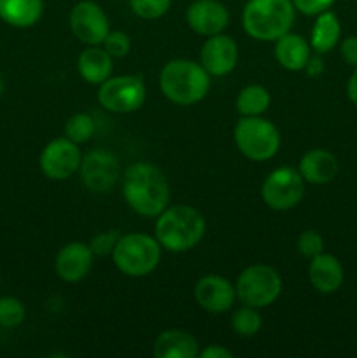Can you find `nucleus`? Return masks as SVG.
<instances>
[{"label":"nucleus","instance_id":"f257e3e1","mask_svg":"<svg viewBox=\"0 0 357 358\" xmlns=\"http://www.w3.org/2000/svg\"><path fill=\"white\" fill-rule=\"evenodd\" d=\"M122 196L135 213L158 217L170 203V185L160 168L142 161L125 171Z\"/></svg>","mask_w":357,"mask_h":358},{"label":"nucleus","instance_id":"f03ea898","mask_svg":"<svg viewBox=\"0 0 357 358\" xmlns=\"http://www.w3.org/2000/svg\"><path fill=\"white\" fill-rule=\"evenodd\" d=\"M205 231L206 224L202 213L188 205L167 206L158 215L154 227L156 240L161 247L174 254L195 248L202 241Z\"/></svg>","mask_w":357,"mask_h":358},{"label":"nucleus","instance_id":"7ed1b4c3","mask_svg":"<svg viewBox=\"0 0 357 358\" xmlns=\"http://www.w3.org/2000/svg\"><path fill=\"white\" fill-rule=\"evenodd\" d=\"M160 90L174 103L189 107L206 96L210 76L202 63L191 59H172L160 72Z\"/></svg>","mask_w":357,"mask_h":358},{"label":"nucleus","instance_id":"20e7f679","mask_svg":"<svg viewBox=\"0 0 357 358\" xmlns=\"http://www.w3.org/2000/svg\"><path fill=\"white\" fill-rule=\"evenodd\" d=\"M294 17L293 0H248L241 13V24L248 37L275 42L290 30Z\"/></svg>","mask_w":357,"mask_h":358},{"label":"nucleus","instance_id":"39448f33","mask_svg":"<svg viewBox=\"0 0 357 358\" xmlns=\"http://www.w3.org/2000/svg\"><path fill=\"white\" fill-rule=\"evenodd\" d=\"M161 252L163 247L156 236L153 238L146 233H128L119 238L112 252V261L122 275L140 278L150 275L158 268Z\"/></svg>","mask_w":357,"mask_h":358},{"label":"nucleus","instance_id":"423d86ee","mask_svg":"<svg viewBox=\"0 0 357 358\" xmlns=\"http://www.w3.org/2000/svg\"><path fill=\"white\" fill-rule=\"evenodd\" d=\"M238 150L251 161H268L279 152L280 133L261 115H241L233 131Z\"/></svg>","mask_w":357,"mask_h":358},{"label":"nucleus","instance_id":"0eeeda50","mask_svg":"<svg viewBox=\"0 0 357 358\" xmlns=\"http://www.w3.org/2000/svg\"><path fill=\"white\" fill-rule=\"evenodd\" d=\"M234 290L241 303L261 310L279 299L282 292V278L272 266L254 264L238 275Z\"/></svg>","mask_w":357,"mask_h":358},{"label":"nucleus","instance_id":"6e6552de","mask_svg":"<svg viewBox=\"0 0 357 358\" xmlns=\"http://www.w3.org/2000/svg\"><path fill=\"white\" fill-rule=\"evenodd\" d=\"M146 84L139 76L108 77L98 87V101L114 114H130L139 110L146 101Z\"/></svg>","mask_w":357,"mask_h":358},{"label":"nucleus","instance_id":"1a4fd4ad","mask_svg":"<svg viewBox=\"0 0 357 358\" xmlns=\"http://www.w3.org/2000/svg\"><path fill=\"white\" fill-rule=\"evenodd\" d=\"M304 196V178L294 168L282 166L270 171L261 185V198L276 212H286L301 203Z\"/></svg>","mask_w":357,"mask_h":358},{"label":"nucleus","instance_id":"9d476101","mask_svg":"<svg viewBox=\"0 0 357 358\" xmlns=\"http://www.w3.org/2000/svg\"><path fill=\"white\" fill-rule=\"evenodd\" d=\"M69 23L77 41L86 45H100L111 31L107 14L100 3L93 0L77 2L70 10Z\"/></svg>","mask_w":357,"mask_h":358},{"label":"nucleus","instance_id":"9b49d317","mask_svg":"<svg viewBox=\"0 0 357 358\" xmlns=\"http://www.w3.org/2000/svg\"><path fill=\"white\" fill-rule=\"evenodd\" d=\"M79 173L84 185L91 192L104 194L118 184L121 166H119L118 157L112 152L104 149H94L83 157Z\"/></svg>","mask_w":357,"mask_h":358},{"label":"nucleus","instance_id":"f8f14e48","mask_svg":"<svg viewBox=\"0 0 357 358\" xmlns=\"http://www.w3.org/2000/svg\"><path fill=\"white\" fill-rule=\"evenodd\" d=\"M80 150L77 143L69 140L66 136L63 138H55L42 149L38 164H41L42 173L51 180H66L74 173L79 171Z\"/></svg>","mask_w":357,"mask_h":358},{"label":"nucleus","instance_id":"ddd939ff","mask_svg":"<svg viewBox=\"0 0 357 358\" xmlns=\"http://www.w3.org/2000/svg\"><path fill=\"white\" fill-rule=\"evenodd\" d=\"M238 62V45L231 37L223 34L212 35L202 45L200 63L209 76L223 77L234 70Z\"/></svg>","mask_w":357,"mask_h":358},{"label":"nucleus","instance_id":"4468645a","mask_svg":"<svg viewBox=\"0 0 357 358\" xmlns=\"http://www.w3.org/2000/svg\"><path fill=\"white\" fill-rule=\"evenodd\" d=\"M186 21L192 31L203 37L223 34L230 23V13L219 0H195L186 10Z\"/></svg>","mask_w":357,"mask_h":358},{"label":"nucleus","instance_id":"2eb2a0df","mask_svg":"<svg viewBox=\"0 0 357 358\" xmlns=\"http://www.w3.org/2000/svg\"><path fill=\"white\" fill-rule=\"evenodd\" d=\"M237 297L233 283L219 275H206L195 287V299L209 313H224L231 310Z\"/></svg>","mask_w":357,"mask_h":358},{"label":"nucleus","instance_id":"dca6fc26","mask_svg":"<svg viewBox=\"0 0 357 358\" xmlns=\"http://www.w3.org/2000/svg\"><path fill=\"white\" fill-rule=\"evenodd\" d=\"M93 257L94 254L91 252L90 245L80 243V241L66 243L56 255V275L66 283L80 282L90 275L91 268H93Z\"/></svg>","mask_w":357,"mask_h":358},{"label":"nucleus","instance_id":"f3484780","mask_svg":"<svg viewBox=\"0 0 357 358\" xmlns=\"http://www.w3.org/2000/svg\"><path fill=\"white\" fill-rule=\"evenodd\" d=\"M308 278L317 292L332 294L342 287L345 273H343L342 262L335 255L322 252V254L312 257Z\"/></svg>","mask_w":357,"mask_h":358},{"label":"nucleus","instance_id":"a211bd4d","mask_svg":"<svg viewBox=\"0 0 357 358\" xmlns=\"http://www.w3.org/2000/svg\"><path fill=\"white\" fill-rule=\"evenodd\" d=\"M338 168V159L335 154L326 149H312L300 159L298 171L304 178V182L322 185L335 180Z\"/></svg>","mask_w":357,"mask_h":358},{"label":"nucleus","instance_id":"6ab92c4d","mask_svg":"<svg viewBox=\"0 0 357 358\" xmlns=\"http://www.w3.org/2000/svg\"><path fill=\"white\" fill-rule=\"evenodd\" d=\"M153 353L158 358H195L198 357L200 350L195 336L186 331L172 329L158 336Z\"/></svg>","mask_w":357,"mask_h":358},{"label":"nucleus","instance_id":"aec40b11","mask_svg":"<svg viewBox=\"0 0 357 358\" xmlns=\"http://www.w3.org/2000/svg\"><path fill=\"white\" fill-rule=\"evenodd\" d=\"M275 58L282 69L289 72L304 70L310 59V45L301 35L287 31L275 41Z\"/></svg>","mask_w":357,"mask_h":358},{"label":"nucleus","instance_id":"412c9836","mask_svg":"<svg viewBox=\"0 0 357 358\" xmlns=\"http://www.w3.org/2000/svg\"><path fill=\"white\" fill-rule=\"evenodd\" d=\"M77 70L86 83L100 86L112 76V56L104 48L90 45L77 58Z\"/></svg>","mask_w":357,"mask_h":358},{"label":"nucleus","instance_id":"4be33fe9","mask_svg":"<svg viewBox=\"0 0 357 358\" xmlns=\"http://www.w3.org/2000/svg\"><path fill=\"white\" fill-rule=\"evenodd\" d=\"M44 0H0V20L14 28H30L42 17Z\"/></svg>","mask_w":357,"mask_h":358},{"label":"nucleus","instance_id":"5701e85b","mask_svg":"<svg viewBox=\"0 0 357 358\" xmlns=\"http://www.w3.org/2000/svg\"><path fill=\"white\" fill-rule=\"evenodd\" d=\"M340 35H342V24L338 16L331 10L317 14L314 28H312V48L317 52H328L338 44Z\"/></svg>","mask_w":357,"mask_h":358},{"label":"nucleus","instance_id":"b1692460","mask_svg":"<svg viewBox=\"0 0 357 358\" xmlns=\"http://www.w3.org/2000/svg\"><path fill=\"white\" fill-rule=\"evenodd\" d=\"M270 103H272L270 91L259 84H251L240 90L234 107L240 115H261L268 110Z\"/></svg>","mask_w":357,"mask_h":358},{"label":"nucleus","instance_id":"393cba45","mask_svg":"<svg viewBox=\"0 0 357 358\" xmlns=\"http://www.w3.org/2000/svg\"><path fill=\"white\" fill-rule=\"evenodd\" d=\"M261 325L262 318L259 315L258 308L244 304L231 315V327L238 336H244V338H252V336L258 334L261 331Z\"/></svg>","mask_w":357,"mask_h":358},{"label":"nucleus","instance_id":"a878e982","mask_svg":"<svg viewBox=\"0 0 357 358\" xmlns=\"http://www.w3.org/2000/svg\"><path fill=\"white\" fill-rule=\"evenodd\" d=\"M94 133V119L86 112H77L65 122V136L74 143H86Z\"/></svg>","mask_w":357,"mask_h":358},{"label":"nucleus","instance_id":"bb28decb","mask_svg":"<svg viewBox=\"0 0 357 358\" xmlns=\"http://www.w3.org/2000/svg\"><path fill=\"white\" fill-rule=\"evenodd\" d=\"M27 317L23 303L16 297H0V327L14 329L21 325Z\"/></svg>","mask_w":357,"mask_h":358},{"label":"nucleus","instance_id":"cd10ccee","mask_svg":"<svg viewBox=\"0 0 357 358\" xmlns=\"http://www.w3.org/2000/svg\"><path fill=\"white\" fill-rule=\"evenodd\" d=\"M172 6V0H130V9L142 20H158L164 16Z\"/></svg>","mask_w":357,"mask_h":358},{"label":"nucleus","instance_id":"c85d7f7f","mask_svg":"<svg viewBox=\"0 0 357 358\" xmlns=\"http://www.w3.org/2000/svg\"><path fill=\"white\" fill-rule=\"evenodd\" d=\"M121 236L122 234L119 229H108L94 234L90 241L91 252H93L97 257H107V255H112V252H114L115 245H118Z\"/></svg>","mask_w":357,"mask_h":358},{"label":"nucleus","instance_id":"c756f323","mask_svg":"<svg viewBox=\"0 0 357 358\" xmlns=\"http://www.w3.org/2000/svg\"><path fill=\"white\" fill-rule=\"evenodd\" d=\"M296 247H298V252H300V255L312 259L315 257V255L324 252V238L314 229L303 231V233L300 234V238H298Z\"/></svg>","mask_w":357,"mask_h":358},{"label":"nucleus","instance_id":"7c9ffc66","mask_svg":"<svg viewBox=\"0 0 357 358\" xmlns=\"http://www.w3.org/2000/svg\"><path fill=\"white\" fill-rule=\"evenodd\" d=\"M102 44H104V49L112 58H125L130 52V49H132V41H130L128 34L119 30L108 31Z\"/></svg>","mask_w":357,"mask_h":358},{"label":"nucleus","instance_id":"2f4dec72","mask_svg":"<svg viewBox=\"0 0 357 358\" xmlns=\"http://www.w3.org/2000/svg\"><path fill=\"white\" fill-rule=\"evenodd\" d=\"M335 2L336 0H293L296 10L303 13L304 16H317L328 10Z\"/></svg>","mask_w":357,"mask_h":358},{"label":"nucleus","instance_id":"473e14b6","mask_svg":"<svg viewBox=\"0 0 357 358\" xmlns=\"http://www.w3.org/2000/svg\"><path fill=\"white\" fill-rule=\"evenodd\" d=\"M342 58L345 59L346 65L357 66V37H346L342 42Z\"/></svg>","mask_w":357,"mask_h":358},{"label":"nucleus","instance_id":"72a5a7b5","mask_svg":"<svg viewBox=\"0 0 357 358\" xmlns=\"http://www.w3.org/2000/svg\"><path fill=\"white\" fill-rule=\"evenodd\" d=\"M200 358H231L233 357V352H230L227 348L219 345H210L206 346L205 350L198 353Z\"/></svg>","mask_w":357,"mask_h":358},{"label":"nucleus","instance_id":"f704fd0d","mask_svg":"<svg viewBox=\"0 0 357 358\" xmlns=\"http://www.w3.org/2000/svg\"><path fill=\"white\" fill-rule=\"evenodd\" d=\"M346 94H349V100L357 107V66H354V72L346 84Z\"/></svg>","mask_w":357,"mask_h":358},{"label":"nucleus","instance_id":"c9c22d12","mask_svg":"<svg viewBox=\"0 0 357 358\" xmlns=\"http://www.w3.org/2000/svg\"><path fill=\"white\" fill-rule=\"evenodd\" d=\"M4 91V79H2V73H0V94H2Z\"/></svg>","mask_w":357,"mask_h":358}]
</instances>
